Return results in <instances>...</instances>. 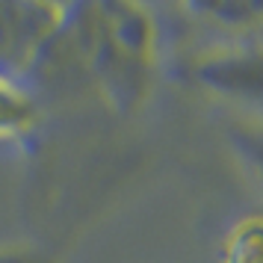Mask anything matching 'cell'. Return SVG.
Segmentation results:
<instances>
[{
	"mask_svg": "<svg viewBox=\"0 0 263 263\" xmlns=\"http://www.w3.org/2000/svg\"><path fill=\"white\" fill-rule=\"evenodd\" d=\"M163 65V30L154 9L139 3H68L57 39L30 77L83 80L116 116L142 109Z\"/></svg>",
	"mask_w": 263,
	"mask_h": 263,
	"instance_id": "obj_1",
	"label": "cell"
},
{
	"mask_svg": "<svg viewBox=\"0 0 263 263\" xmlns=\"http://www.w3.org/2000/svg\"><path fill=\"white\" fill-rule=\"evenodd\" d=\"M68 3H6L0 0V71L27 80L57 39Z\"/></svg>",
	"mask_w": 263,
	"mask_h": 263,
	"instance_id": "obj_2",
	"label": "cell"
},
{
	"mask_svg": "<svg viewBox=\"0 0 263 263\" xmlns=\"http://www.w3.org/2000/svg\"><path fill=\"white\" fill-rule=\"evenodd\" d=\"M42 127V98L27 80L0 71V145H27Z\"/></svg>",
	"mask_w": 263,
	"mask_h": 263,
	"instance_id": "obj_3",
	"label": "cell"
},
{
	"mask_svg": "<svg viewBox=\"0 0 263 263\" xmlns=\"http://www.w3.org/2000/svg\"><path fill=\"white\" fill-rule=\"evenodd\" d=\"M222 263H260V216H239L219 246Z\"/></svg>",
	"mask_w": 263,
	"mask_h": 263,
	"instance_id": "obj_4",
	"label": "cell"
},
{
	"mask_svg": "<svg viewBox=\"0 0 263 263\" xmlns=\"http://www.w3.org/2000/svg\"><path fill=\"white\" fill-rule=\"evenodd\" d=\"M0 263H65L53 242L36 239H18V242H0Z\"/></svg>",
	"mask_w": 263,
	"mask_h": 263,
	"instance_id": "obj_5",
	"label": "cell"
}]
</instances>
